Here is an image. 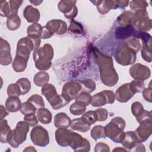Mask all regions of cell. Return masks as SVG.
I'll return each mask as SVG.
<instances>
[{
	"mask_svg": "<svg viewBox=\"0 0 152 152\" xmlns=\"http://www.w3.org/2000/svg\"><path fill=\"white\" fill-rule=\"evenodd\" d=\"M21 100L17 97H8L5 102V108L9 112H16L20 110Z\"/></svg>",
	"mask_w": 152,
	"mask_h": 152,
	"instance_id": "24",
	"label": "cell"
},
{
	"mask_svg": "<svg viewBox=\"0 0 152 152\" xmlns=\"http://www.w3.org/2000/svg\"><path fill=\"white\" fill-rule=\"evenodd\" d=\"M144 110L143 106L142 104L139 102H135L132 104L131 106V112L132 115L134 116H138L139 114H140L142 111Z\"/></svg>",
	"mask_w": 152,
	"mask_h": 152,
	"instance_id": "48",
	"label": "cell"
},
{
	"mask_svg": "<svg viewBox=\"0 0 152 152\" xmlns=\"http://www.w3.org/2000/svg\"><path fill=\"white\" fill-rule=\"evenodd\" d=\"M141 56L142 58L147 62H151V49L144 48H142L141 50Z\"/></svg>",
	"mask_w": 152,
	"mask_h": 152,
	"instance_id": "52",
	"label": "cell"
},
{
	"mask_svg": "<svg viewBox=\"0 0 152 152\" xmlns=\"http://www.w3.org/2000/svg\"><path fill=\"white\" fill-rule=\"evenodd\" d=\"M27 101L32 103L38 109L42 107H45V103L42 97L37 94H33L27 99Z\"/></svg>",
	"mask_w": 152,
	"mask_h": 152,
	"instance_id": "39",
	"label": "cell"
},
{
	"mask_svg": "<svg viewBox=\"0 0 152 152\" xmlns=\"http://www.w3.org/2000/svg\"><path fill=\"white\" fill-rule=\"evenodd\" d=\"M78 82L81 86L82 91L90 93L93 92L96 89V84L93 80L91 79H86Z\"/></svg>",
	"mask_w": 152,
	"mask_h": 152,
	"instance_id": "37",
	"label": "cell"
},
{
	"mask_svg": "<svg viewBox=\"0 0 152 152\" xmlns=\"http://www.w3.org/2000/svg\"><path fill=\"white\" fill-rule=\"evenodd\" d=\"M151 125H140L134 131L137 142L138 143H142L145 141L151 134Z\"/></svg>",
	"mask_w": 152,
	"mask_h": 152,
	"instance_id": "17",
	"label": "cell"
},
{
	"mask_svg": "<svg viewBox=\"0 0 152 152\" xmlns=\"http://www.w3.org/2000/svg\"><path fill=\"white\" fill-rule=\"evenodd\" d=\"M10 51V45L9 43L1 37L0 49V63L2 65H9L12 62V56Z\"/></svg>",
	"mask_w": 152,
	"mask_h": 152,
	"instance_id": "15",
	"label": "cell"
},
{
	"mask_svg": "<svg viewBox=\"0 0 152 152\" xmlns=\"http://www.w3.org/2000/svg\"><path fill=\"white\" fill-rule=\"evenodd\" d=\"M69 30L71 32L74 34H81L83 31V26L78 22L72 21L69 27Z\"/></svg>",
	"mask_w": 152,
	"mask_h": 152,
	"instance_id": "46",
	"label": "cell"
},
{
	"mask_svg": "<svg viewBox=\"0 0 152 152\" xmlns=\"http://www.w3.org/2000/svg\"><path fill=\"white\" fill-rule=\"evenodd\" d=\"M127 44L130 46L132 49H133L136 52H138L141 48V44L138 39L137 38H132L129 39L127 42H126Z\"/></svg>",
	"mask_w": 152,
	"mask_h": 152,
	"instance_id": "51",
	"label": "cell"
},
{
	"mask_svg": "<svg viewBox=\"0 0 152 152\" xmlns=\"http://www.w3.org/2000/svg\"><path fill=\"white\" fill-rule=\"evenodd\" d=\"M21 19L18 15L7 17V26L10 30H16L21 25Z\"/></svg>",
	"mask_w": 152,
	"mask_h": 152,
	"instance_id": "33",
	"label": "cell"
},
{
	"mask_svg": "<svg viewBox=\"0 0 152 152\" xmlns=\"http://www.w3.org/2000/svg\"><path fill=\"white\" fill-rule=\"evenodd\" d=\"M23 15L27 22L36 23L40 18V12L32 5H27L23 11Z\"/></svg>",
	"mask_w": 152,
	"mask_h": 152,
	"instance_id": "20",
	"label": "cell"
},
{
	"mask_svg": "<svg viewBox=\"0 0 152 152\" xmlns=\"http://www.w3.org/2000/svg\"><path fill=\"white\" fill-rule=\"evenodd\" d=\"M136 30L131 24L124 27H119L116 28L115 34V37L118 39H125L131 36H134L136 33Z\"/></svg>",
	"mask_w": 152,
	"mask_h": 152,
	"instance_id": "19",
	"label": "cell"
},
{
	"mask_svg": "<svg viewBox=\"0 0 152 152\" xmlns=\"http://www.w3.org/2000/svg\"><path fill=\"white\" fill-rule=\"evenodd\" d=\"M91 96L86 92L81 91L80 93H79L77 96L76 97L75 102H78L86 106H88L90 104L91 100Z\"/></svg>",
	"mask_w": 152,
	"mask_h": 152,
	"instance_id": "40",
	"label": "cell"
},
{
	"mask_svg": "<svg viewBox=\"0 0 152 152\" xmlns=\"http://www.w3.org/2000/svg\"><path fill=\"white\" fill-rule=\"evenodd\" d=\"M97 116V121L103 122L107 119L108 112L106 109L99 108L95 110Z\"/></svg>",
	"mask_w": 152,
	"mask_h": 152,
	"instance_id": "49",
	"label": "cell"
},
{
	"mask_svg": "<svg viewBox=\"0 0 152 152\" xmlns=\"http://www.w3.org/2000/svg\"><path fill=\"white\" fill-rule=\"evenodd\" d=\"M0 14L2 17H8L10 14V6L8 1L0 2Z\"/></svg>",
	"mask_w": 152,
	"mask_h": 152,
	"instance_id": "47",
	"label": "cell"
},
{
	"mask_svg": "<svg viewBox=\"0 0 152 152\" xmlns=\"http://www.w3.org/2000/svg\"><path fill=\"white\" fill-rule=\"evenodd\" d=\"M130 83H125L120 86L115 92V99L121 103H125L129 101L134 96Z\"/></svg>",
	"mask_w": 152,
	"mask_h": 152,
	"instance_id": "13",
	"label": "cell"
},
{
	"mask_svg": "<svg viewBox=\"0 0 152 152\" xmlns=\"http://www.w3.org/2000/svg\"><path fill=\"white\" fill-rule=\"evenodd\" d=\"M1 119H4L8 115L7 110L3 105H1Z\"/></svg>",
	"mask_w": 152,
	"mask_h": 152,
	"instance_id": "57",
	"label": "cell"
},
{
	"mask_svg": "<svg viewBox=\"0 0 152 152\" xmlns=\"http://www.w3.org/2000/svg\"><path fill=\"white\" fill-rule=\"evenodd\" d=\"M53 57V49L52 46L46 43L42 48L34 50L33 58L37 69L41 71L49 69L52 65L51 60Z\"/></svg>",
	"mask_w": 152,
	"mask_h": 152,
	"instance_id": "2",
	"label": "cell"
},
{
	"mask_svg": "<svg viewBox=\"0 0 152 152\" xmlns=\"http://www.w3.org/2000/svg\"><path fill=\"white\" fill-rule=\"evenodd\" d=\"M23 1H9L10 14L8 17L17 15L18 10L23 3Z\"/></svg>",
	"mask_w": 152,
	"mask_h": 152,
	"instance_id": "42",
	"label": "cell"
},
{
	"mask_svg": "<svg viewBox=\"0 0 152 152\" xmlns=\"http://www.w3.org/2000/svg\"><path fill=\"white\" fill-rule=\"evenodd\" d=\"M24 121H26L30 126H35L38 124V119L37 117L35 115L34 113L30 114L27 116H24Z\"/></svg>",
	"mask_w": 152,
	"mask_h": 152,
	"instance_id": "50",
	"label": "cell"
},
{
	"mask_svg": "<svg viewBox=\"0 0 152 152\" xmlns=\"http://www.w3.org/2000/svg\"><path fill=\"white\" fill-rule=\"evenodd\" d=\"M29 126L30 125L24 121L18 122L15 128L11 130L7 138V142L12 147L17 148L26 141Z\"/></svg>",
	"mask_w": 152,
	"mask_h": 152,
	"instance_id": "5",
	"label": "cell"
},
{
	"mask_svg": "<svg viewBox=\"0 0 152 152\" xmlns=\"http://www.w3.org/2000/svg\"><path fill=\"white\" fill-rule=\"evenodd\" d=\"M148 7V4L145 1H132L130 2V7L134 11L140 10H145Z\"/></svg>",
	"mask_w": 152,
	"mask_h": 152,
	"instance_id": "44",
	"label": "cell"
},
{
	"mask_svg": "<svg viewBox=\"0 0 152 152\" xmlns=\"http://www.w3.org/2000/svg\"><path fill=\"white\" fill-rule=\"evenodd\" d=\"M137 52L126 42L121 43L115 52L114 57L117 63L126 66L135 62Z\"/></svg>",
	"mask_w": 152,
	"mask_h": 152,
	"instance_id": "6",
	"label": "cell"
},
{
	"mask_svg": "<svg viewBox=\"0 0 152 152\" xmlns=\"http://www.w3.org/2000/svg\"><path fill=\"white\" fill-rule=\"evenodd\" d=\"M104 94L106 100H107V104H112L115 100V95L114 93L111 90H103L102 91Z\"/></svg>",
	"mask_w": 152,
	"mask_h": 152,
	"instance_id": "53",
	"label": "cell"
},
{
	"mask_svg": "<svg viewBox=\"0 0 152 152\" xmlns=\"http://www.w3.org/2000/svg\"><path fill=\"white\" fill-rule=\"evenodd\" d=\"M71 131L65 128H58L55 131V139L61 147H67L70 144Z\"/></svg>",
	"mask_w": 152,
	"mask_h": 152,
	"instance_id": "14",
	"label": "cell"
},
{
	"mask_svg": "<svg viewBox=\"0 0 152 152\" xmlns=\"http://www.w3.org/2000/svg\"><path fill=\"white\" fill-rule=\"evenodd\" d=\"M90 126L82 118H79L71 121L70 127L73 130L86 132L90 130Z\"/></svg>",
	"mask_w": 152,
	"mask_h": 152,
	"instance_id": "23",
	"label": "cell"
},
{
	"mask_svg": "<svg viewBox=\"0 0 152 152\" xmlns=\"http://www.w3.org/2000/svg\"><path fill=\"white\" fill-rule=\"evenodd\" d=\"M7 94L9 97H17L21 95V90L19 86L16 84H11L7 88Z\"/></svg>",
	"mask_w": 152,
	"mask_h": 152,
	"instance_id": "43",
	"label": "cell"
},
{
	"mask_svg": "<svg viewBox=\"0 0 152 152\" xmlns=\"http://www.w3.org/2000/svg\"><path fill=\"white\" fill-rule=\"evenodd\" d=\"M43 27L39 23H33L27 27V36L31 39H41Z\"/></svg>",
	"mask_w": 152,
	"mask_h": 152,
	"instance_id": "25",
	"label": "cell"
},
{
	"mask_svg": "<svg viewBox=\"0 0 152 152\" xmlns=\"http://www.w3.org/2000/svg\"><path fill=\"white\" fill-rule=\"evenodd\" d=\"M135 147H137V149L135 150V151H145L144 145L141 143H137Z\"/></svg>",
	"mask_w": 152,
	"mask_h": 152,
	"instance_id": "59",
	"label": "cell"
},
{
	"mask_svg": "<svg viewBox=\"0 0 152 152\" xmlns=\"http://www.w3.org/2000/svg\"><path fill=\"white\" fill-rule=\"evenodd\" d=\"M27 59L22 57L15 56L12 62V68L17 72H23L27 67Z\"/></svg>",
	"mask_w": 152,
	"mask_h": 152,
	"instance_id": "29",
	"label": "cell"
},
{
	"mask_svg": "<svg viewBox=\"0 0 152 152\" xmlns=\"http://www.w3.org/2000/svg\"><path fill=\"white\" fill-rule=\"evenodd\" d=\"M91 137L94 140L100 138H106L104 127L102 125H96L91 130Z\"/></svg>",
	"mask_w": 152,
	"mask_h": 152,
	"instance_id": "35",
	"label": "cell"
},
{
	"mask_svg": "<svg viewBox=\"0 0 152 152\" xmlns=\"http://www.w3.org/2000/svg\"><path fill=\"white\" fill-rule=\"evenodd\" d=\"M37 117L39 121L42 124H49L52 121V115L48 109L42 107L38 109L37 112Z\"/></svg>",
	"mask_w": 152,
	"mask_h": 152,
	"instance_id": "26",
	"label": "cell"
},
{
	"mask_svg": "<svg viewBox=\"0 0 152 152\" xmlns=\"http://www.w3.org/2000/svg\"><path fill=\"white\" fill-rule=\"evenodd\" d=\"M30 2L33 5L37 6V5H39V4H40L43 1H30Z\"/></svg>",
	"mask_w": 152,
	"mask_h": 152,
	"instance_id": "61",
	"label": "cell"
},
{
	"mask_svg": "<svg viewBox=\"0 0 152 152\" xmlns=\"http://www.w3.org/2000/svg\"><path fill=\"white\" fill-rule=\"evenodd\" d=\"M30 138L33 143L39 147H44L49 143V136L48 131L40 125L34 127L30 133Z\"/></svg>",
	"mask_w": 152,
	"mask_h": 152,
	"instance_id": "8",
	"label": "cell"
},
{
	"mask_svg": "<svg viewBox=\"0 0 152 152\" xmlns=\"http://www.w3.org/2000/svg\"><path fill=\"white\" fill-rule=\"evenodd\" d=\"M130 85L132 91L134 94L141 92L144 88V83L143 81L134 80L130 83Z\"/></svg>",
	"mask_w": 152,
	"mask_h": 152,
	"instance_id": "45",
	"label": "cell"
},
{
	"mask_svg": "<svg viewBox=\"0 0 152 152\" xmlns=\"http://www.w3.org/2000/svg\"><path fill=\"white\" fill-rule=\"evenodd\" d=\"M49 75L48 72L42 71L35 74L33 78L34 84L38 87H43L48 83Z\"/></svg>",
	"mask_w": 152,
	"mask_h": 152,
	"instance_id": "28",
	"label": "cell"
},
{
	"mask_svg": "<svg viewBox=\"0 0 152 152\" xmlns=\"http://www.w3.org/2000/svg\"><path fill=\"white\" fill-rule=\"evenodd\" d=\"M81 90V86L79 82L68 81L64 85L61 94L69 102L76 98Z\"/></svg>",
	"mask_w": 152,
	"mask_h": 152,
	"instance_id": "10",
	"label": "cell"
},
{
	"mask_svg": "<svg viewBox=\"0 0 152 152\" xmlns=\"http://www.w3.org/2000/svg\"><path fill=\"white\" fill-rule=\"evenodd\" d=\"M151 20L146 10H140L134 14L131 25L139 31H147L151 28Z\"/></svg>",
	"mask_w": 152,
	"mask_h": 152,
	"instance_id": "7",
	"label": "cell"
},
{
	"mask_svg": "<svg viewBox=\"0 0 152 152\" xmlns=\"http://www.w3.org/2000/svg\"><path fill=\"white\" fill-rule=\"evenodd\" d=\"M129 3V1H118V8H124L126 7Z\"/></svg>",
	"mask_w": 152,
	"mask_h": 152,
	"instance_id": "58",
	"label": "cell"
},
{
	"mask_svg": "<svg viewBox=\"0 0 152 152\" xmlns=\"http://www.w3.org/2000/svg\"><path fill=\"white\" fill-rule=\"evenodd\" d=\"M91 2L97 6L98 11L102 14L107 13L111 9L118 8V1H95Z\"/></svg>",
	"mask_w": 152,
	"mask_h": 152,
	"instance_id": "18",
	"label": "cell"
},
{
	"mask_svg": "<svg viewBox=\"0 0 152 152\" xmlns=\"http://www.w3.org/2000/svg\"><path fill=\"white\" fill-rule=\"evenodd\" d=\"M45 26L53 34H64L67 30L66 23L61 20H52L48 21Z\"/></svg>",
	"mask_w": 152,
	"mask_h": 152,
	"instance_id": "16",
	"label": "cell"
},
{
	"mask_svg": "<svg viewBox=\"0 0 152 152\" xmlns=\"http://www.w3.org/2000/svg\"><path fill=\"white\" fill-rule=\"evenodd\" d=\"M69 146L74 151H89L91 147L87 139L72 131Z\"/></svg>",
	"mask_w": 152,
	"mask_h": 152,
	"instance_id": "9",
	"label": "cell"
},
{
	"mask_svg": "<svg viewBox=\"0 0 152 152\" xmlns=\"http://www.w3.org/2000/svg\"><path fill=\"white\" fill-rule=\"evenodd\" d=\"M86 110V106L75 102L69 107V112L73 115H80L85 113Z\"/></svg>",
	"mask_w": 152,
	"mask_h": 152,
	"instance_id": "38",
	"label": "cell"
},
{
	"mask_svg": "<svg viewBox=\"0 0 152 152\" xmlns=\"http://www.w3.org/2000/svg\"><path fill=\"white\" fill-rule=\"evenodd\" d=\"M137 122L140 125H151V113L150 111L143 110L142 112L136 117Z\"/></svg>",
	"mask_w": 152,
	"mask_h": 152,
	"instance_id": "32",
	"label": "cell"
},
{
	"mask_svg": "<svg viewBox=\"0 0 152 152\" xmlns=\"http://www.w3.org/2000/svg\"><path fill=\"white\" fill-rule=\"evenodd\" d=\"M125 121L121 117L113 118L104 127L106 137L116 143H121L125 136Z\"/></svg>",
	"mask_w": 152,
	"mask_h": 152,
	"instance_id": "3",
	"label": "cell"
},
{
	"mask_svg": "<svg viewBox=\"0 0 152 152\" xmlns=\"http://www.w3.org/2000/svg\"><path fill=\"white\" fill-rule=\"evenodd\" d=\"M94 151H109L110 148L107 144L102 142H100L96 144V145H95Z\"/></svg>",
	"mask_w": 152,
	"mask_h": 152,
	"instance_id": "55",
	"label": "cell"
},
{
	"mask_svg": "<svg viewBox=\"0 0 152 152\" xmlns=\"http://www.w3.org/2000/svg\"><path fill=\"white\" fill-rule=\"evenodd\" d=\"M76 1H61L58 4V9L64 14L67 18H73L77 14V7L75 6Z\"/></svg>",
	"mask_w": 152,
	"mask_h": 152,
	"instance_id": "12",
	"label": "cell"
},
{
	"mask_svg": "<svg viewBox=\"0 0 152 152\" xmlns=\"http://www.w3.org/2000/svg\"><path fill=\"white\" fill-rule=\"evenodd\" d=\"M36 151V150L32 146H29V147H27L23 151Z\"/></svg>",
	"mask_w": 152,
	"mask_h": 152,
	"instance_id": "60",
	"label": "cell"
},
{
	"mask_svg": "<svg viewBox=\"0 0 152 152\" xmlns=\"http://www.w3.org/2000/svg\"><path fill=\"white\" fill-rule=\"evenodd\" d=\"M16 84L19 86L21 90V95H25L28 93L31 89V83L27 78H21L18 79Z\"/></svg>",
	"mask_w": 152,
	"mask_h": 152,
	"instance_id": "34",
	"label": "cell"
},
{
	"mask_svg": "<svg viewBox=\"0 0 152 152\" xmlns=\"http://www.w3.org/2000/svg\"><path fill=\"white\" fill-rule=\"evenodd\" d=\"M126 151V150L124 149V148H122L121 147H116V148L113 150V151Z\"/></svg>",
	"mask_w": 152,
	"mask_h": 152,
	"instance_id": "62",
	"label": "cell"
},
{
	"mask_svg": "<svg viewBox=\"0 0 152 152\" xmlns=\"http://www.w3.org/2000/svg\"><path fill=\"white\" fill-rule=\"evenodd\" d=\"M42 94L46 97L51 107L54 110H58L67 105L69 102L62 94L59 95L56 88L52 84H46L42 88Z\"/></svg>",
	"mask_w": 152,
	"mask_h": 152,
	"instance_id": "4",
	"label": "cell"
},
{
	"mask_svg": "<svg viewBox=\"0 0 152 152\" xmlns=\"http://www.w3.org/2000/svg\"><path fill=\"white\" fill-rule=\"evenodd\" d=\"M129 74L135 80L144 81L150 77L151 72L147 66L141 64H135L129 68Z\"/></svg>",
	"mask_w": 152,
	"mask_h": 152,
	"instance_id": "11",
	"label": "cell"
},
{
	"mask_svg": "<svg viewBox=\"0 0 152 152\" xmlns=\"http://www.w3.org/2000/svg\"><path fill=\"white\" fill-rule=\"evenodd\" d=\"M53 35V34L52 33H51L46 28V27L45 26L43 27V31H42V35H41V39H49Z\"/></svg>",
	"mask_w": 152,
	"mask_h": 152,
	"instance_id": "56",
	"label": "cell"
},
{
	"mask_svg": "<svg viewBox=\"0 0 152 152\" xmlns=\"http://www.w3.org/2000/svg\"><path fill=\"white\" fill-rule=\"evenodd\" d=\"M121 143L125 148L131 150L138 142H137L134 132L133 131H127L125 132L124 138Z\"/></svg>",
	"mask_w": 152,
	"mask_h": 152,
	"instance_id": "22",
	"label": "cell"
},
{
	"mask_svg": "<svg viewBox=\"0 0 152 152\" xmlns=\"http://www.w3.org/2000/svg\"><path fill=\"white\" fill-rule=\"evenodd\" d=\"M90 104L93 107H100L107 104L106 97L102 91L91 97V100Z\"/></svg>",
	"mask_w": 152,
	"mask_h": 152,
	"instance_id": "31",
	"label": "cell"
},
{
	"mask_svg": "<svg viewBox=\"0 0 152 152\" xmlns=\"http://www.w3.org/2000/svg\"><path fill=\"white\" fill-rule=\"evenodd\" d=\"M10 126L6 119H1L0 121V138L2 143H7L8 135L11 131Z\"/></svg>",
	"mask_w": 152,
	"mask_h": 152,
	"instance_id": "27",
	"label": "cell"
},
{
	"mask_svg": "<svg viewBox=\"0 0 152 152\" xmlns=\"http://www.w3.org/2000/svg\"><path fill=\"white\" fill-rule=\"evenodd\" d=\"M96 55L97 63L99 65L100 76L102 83L107 86L112 87L116 84L119 77L113 68V59L110 56L100 53L97 49L94 52Z\"/></svg>",
	"mask_w": 152,
	"mask_h": 152,
	"instance_id": "1",
	"label": "cell"
},
{
	"mask_svg": "<svg viewBox=\"0 0 152 152\" xmlns=\"http://www.w3.org/2000/svg\"><path fill=\"white\" fill-rule=\"evenodd\" d=\"M36 110H37V108L32 103L27 101L21 103V106L20 110L23 115L27 116L30 114L35 113L36 112Z\"/></svg>",
	"mask_w": 152,
	"mask_h": 152,
	"instance_id": "36",
	"label": "cell"
},
{
	"mask_svg": "<svg viewBox=\"0 0 152 152\" xmlns=\"http://www.w3.org/2000/svg\"><path fill=\"white\" fill-rule=\"evenodd\" d=\"M71 120L64 112H59L54 117V125L56 128H65L70 126Z\"/></svg>",
	"mask_w": 152,
	"mask_h": 152,
	"instance_id": "21",
	"label": "cell"
},
{
	"mask_svg": "<svg viewBox=\"0 0 152 152\" xmlns=\"http://www.w3.org/2000/svg\"><path fill=\"white\" fill-rule=\"evenodd\" d=\"M134 14L131 11H125L117 18V22L121 27L126 26L131 24Z\"/></svg>",
	"mask_w": 152,
	"mask_h": 152,
	"instance_id": "30",
	"label": "cell"
},
{
	"mask_svg": "<svg viewBox=\"0 0 152 152\" xmlns=\"http://www.w3.org/2000/svg\"><path fill=\"white\" fill-rule=\"evenodd\" d=\"M81 118L90 125L97 121V116L95 110H89L83 113Z\"/></svg>",
	"mask_w": 152,
	"mask_h": 152,
	"instance_id": "41",
	"label": "cell"
},
{
	"mask_svg": "<svg viewBox=\"0 0 152 152\" xmlns=\"http://www.w3.org/2000/svg\"><path fill=\"white\" fill-rule=\"evenodd\" d=\"M149 86H150L149 87L145 88L143 90L142 96L146 101L151 103V87L150 86V83Z\"/></svg>",
	"mask_w": 152,
	"mask_h": 152,
	"instance_id": "54",
	"label": "cell"
}]
</instances>
